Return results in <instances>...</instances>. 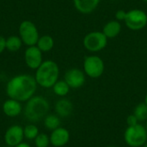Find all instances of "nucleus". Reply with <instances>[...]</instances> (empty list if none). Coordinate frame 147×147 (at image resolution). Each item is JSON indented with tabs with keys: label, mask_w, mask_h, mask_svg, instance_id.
Masks as SVG:
<instances>
[{
	"label": "nucleus",
	"mask_w": 147,
	"mask_h": 147,
	"mask_svg": "<svg viewBox=\"0 0 147 147\" xmlns=\"http://www.w3.org/2000/svg\"><path fill=\"white\" fill-rule=\"evenodd\" d=\"M37 85L34 77L28 74H20L9 80L5 91L9 98L26 102L34 96Z\"/></svg>",
	"instance_id": "obj_1"
},
{
	"label": "nucleus",
	"mask_w": 147,
	"mask_h": 147,
	"mask_svg": "<svg viewBox=\"0 0 147 147\" xmlns=\"http://www.w3.org/2000/svg\"><path fill=\"white\" fill-rule=\"evenodd\" d=\"M50 109L48 101L41 96H34L26 102L23 109L25 118L34 123L44 119Z\"/></svg>",
	"instance_id": "obj_2"
},
{
	"label": "nucleus",
	"mask_w": 147,
	"mask_h": 147,
	"mask_svg": "<svg viewBox=\"0 0 147 147\" xmlns=\"http://www.w3.org/2000/svg\"><path fill=\"white\" fill-rule=\"evenodd\" d=\"M59 68L56 62L46 60L36 69L34 78L38 85L42 88H53L54 84L59 80Z\"/></svg>",
	"instance_id": "obj_3"
},
{
	"label": "nucleus",
	"mask_w": 147,
	"mask_h": 147,
	"mask_svg": "<svg viewBox=\"0 0 147 147\" xmlns=\"http://www.w3.org/2000/svg\"><path fill=\"white\" fill-rule=\"evenodd\" d=\"M124 140L130 147H142L147 142L146 126L137 124L127 127L124 133Z\"/></svg>",
	"instance_id": "obj_4"
},
{
	"label": "nucleus",
	"mask_w": 147,
	"mask_h": 147,
	"mask_svg": "<svg viewBox=\"0 0 147 147\" xmlns=\"http://www.w3.org/2000/svg\"><path fill=\"white\" fill-rule=\"evenodd\" d=\"M84 47L91 53H97L103 50L108 45V38L101 31L88 33L83 40Z\"/></svg>",
	"instance_id": "obj_5"
},
{
	"label": "nucleus",
	"mask_w": 147,
	"mask_h": 147,
	"mask_svg": "<svg viewBox=\"0 0 147 147\" xmlns=\"http://www.w3.org/2000/svg\"><path fill=\"white\" fill-rule=\"evenodd\" d=\"M19 34L23 44L28 47L35 46L40 38L35 24L31 21H23L19 26Z\"/></svg>",
	"instance_id": "obj_6"
},
{
	"label": "nucleus",
	"mask_w": 147,
	"mask_h": 147,
	"mask_svg": "<svg viewBox=\"0 0 147 147\" xmlns=\"http://www.w3.org/2000/svg\"><path fill=\"white\" fill-rule=\"evenodd\" d=\"M84 71L85 75L91 78H100L105 70L104 61L96 55L87 56L84 60Z\"/></svg>",
	"instance_id": "obj_7"
},
{
	"label": "nucleus",
	"mask_w": 147,
	"mask_h": 147,
	"mask_svg": "<svg viewBox=\"0 0 147 147\" xmlns=\"http://www.w3.org/2000/svg\"><path fill=\"white\" fill-rule=\"evenodd\" d=\"M127 28L133 31H139L145 28L147 25V14L142 9H134L127 11L124 21Z\"/></svg>",
	"instance_id": "obj_8"
},
{
	"label": "nucleus",
	"mask_w": 147,
	"mask_h": 147,
	"mask_svg": "<svg viewBox=\"0 0 147 147\" xmlns=\"http://www.w3.org/2000/svg\"><path fill=\"white\" fill-rule=\"evenodd\" d=\"M24 140L23 127L20 125H12L9 127L3 135V140L6 146H16Z\"/></svg>",
	"instance_id": "obj_9"
},
{
	"label": "nucleus",
	"mask_w": 147,
	"mask_h": 147,
	"mask_svg": "<svg viewBox=\"0 0 147 147\" xmlns=\"http://www.w3.org/2000/svg\"><path fill=\"white\" fill-rule=\"evenodd\" d=\"M64 80L71 89H79L85 84V73L78 68H71L65 73Z\"/></svg>",
	"instance_id": "obj_10"
},
{
	"label": "nucleus",
	"mask_w": 147,
	"mask_h": 147,
	"mask_svg": "<svg viewBox=\"0 0 147 147\" xmlns=\"http://www.w3.org/2000/svg\"><path fill=\"white\" fill-rule=\"evenodd\" d=\"M24 59L27 66L32 70H36L43 62L42 52L36 47H28L24 53Z\"/></svg>",
	"instance_id": "obj_11"
},
{
	"label": "nucleus",
	"mask_w": 147,
	"mask_h": 147,
	"mask_svg": "<svg viewBox=\"0 0 147 147\" xmlns=\"http://www.w3.org/2000/svg\"><path fill=\"white\" fill-rule=\"evenodd\" d=\"M50 144L54 147H63L70 140V132L65 127H58L52 131L50 136Z\"/></svg>",
	"instance_id": "obj_12"
},
{
	"label": "nucleus",
	"mask_w": 147,
	"mask_h": 147,
	"mask_svg": "<svg viewBox=\"0 0 147 147\" xmlns=\"http://www.w3.org/2000/svg\"><path fill=\"white\" fill-rule=\"evenodd\" d=\"M2 109H3V114L6 116L10 117V118L19 116L23 111L22 103L11 98H9L3 103Z\"/></svg>",
	"instance_id": "obj_13"
},
{
	"label": "nucleus",
	"mask_w": 147,
	"mask_h": 147,
	"mask_svg": "<svg viewBox=\"0 0 147 147\" xmlns=\"http://www.w3.org/2000/svg\"><path fill=\"white\" fill-rule=\"evenodd\" d=\"M101 0H73L76 9L81 14H90L99 5Z\"/></svg>",
	"instance_id": "obj_14"
},
{
	"label": "nucleus",
	"mask_w": 147,
	"mask_h": 147,
	"mask_svg": "<svg viewBox=\"0 0 147 147\" xmlns=\"http://www.w3.org/2000/svg\"><path fill=\"white\" fill-rule=\"evenodd\" d=\"M54 110L57 115H59V117L65 118L72 114L73 104L70 100L66 98H61L55 103Z\"/></svg>",
	"instance_id": "obj_15"
},
{
	"label": "nucleus",
	"mask_w": 147,
	"mask_h": 147,
	"mask_svg": "<svg viewBox=\"0 0 147 147\" xmlns=\"http://www.w3.org/2000/svg\"><path fill=\"white\" fill-rule=\"evenodd\" d=\"M121 31V22L117 20H112L108 22L102 28V33L108 39H113L117 37Z\"/></svg>",
	"instance_id": "obj_16"
},
{
	"label": "nucleus",
	"mask_w": 147,
	"mask_h": 147,
	"mask_svg": "<svg viewBox=\"0 0 147 147\" xmlns=\"http://www.w3.org/2000/svg\"><path fill=\"white\" fill-rule=\"evenodd\" d=\"M36 47L43 53L51 51L54 47V40L52 36L48 34L42 35L39 38Z\"/></svg>",
	"instance_id": "obj_17"
},
{
	"label": "nucleus",
	"mask_w": 147,
	"mask_h": 147,
	"mask_svg": "<svg viewBox=\"0 0 147 147\" xmlns=\"http://www.w3.org/2000/svg\"><path fill=\"white\" fill-rule=\"evenodd\" d=\"M43 124L44 127L50 131H53L56 128L59 127L61 125L60 121V117L57 115H47L44 119H43Z\"/></svg>",
	"instance_id": "obj_18"
},
{
	"label": "nucleus",
	"mask_w": 147,
	"mask_h": 147,
	"mask_svg": "<svg viewBox=\"0 0 147 147\" xmlns=\"http://www.w3.org/2000/svg\"><path fill=\"white\" fill-rule=\"evenodd\" d=\"M70 86L65 80H58L53 86V90L54 94L60 97L67 96L70 91Z\"/></svg>",
	"instance_id": "obj_19"
},
{
	"label": "nucleus",
	"mask_w": 147,
	"mask_h": 147,
	"mask_svg": "<svg viewBox=\"0 0 147 147\" xmlns=\"http://www.w3.org/2000/svg\"><path fill=\"white\" fill-rule=\"evenodd\" d=\"M22 41L20 36L12 35L6 39V49L9 52H17L22 47Z\"/></svg>",
	"instance_id": "obj_20"
},
{
	"label": "nucleus",
	"mask_w": 147,
	"mask_h": 147,
	"mask_svg": "<svg viewBox=\"0 0 147 147\" xmlns=\"http://www.w3.org/2000/svg\"><path fill=\"white\" fill-rule=\"evenodd\" d=\"M24 139L28 140H34L40 134L39 128L33 123H29L23 127Z\"/></svg>",
	"instance_id": "obj_21"
},
{
	"label": "nucleus",
	"mask_w": 147,
	"mask_h": 147,
	"mask_svg": "<svg viewBox=\"0 0 147 147\" xmlns=\"http://www.w3.org/2000/svg\"><path fill=\"white\" fill-rule=\"evenodd\" d=\"M134 115L137 117L139 121H147V106L145 102L139 103L134 110Z\"/></svg>",
	"instance_id": "obj_22"
},
{
	"label": "nucleus",
	"mask_w": 147,
	"mask_h": 147,
	"mask_svg": "<svg viewBox=\"0 0 147 147\" xmlns=\"http://www.w3.org/2000/svg\"><path fill=\"white\" fill-rule=\"evenodd\" d=\"M34 141L35 147H48L50 145V138L44 133L39 134Z\"/></svg>",
	"instance_id": "obj_23"
},
{
	"label": "nucleus",
	"mask_w": 147,
	"mask_h": 147,
	"mask_svg": "<svg viewBox=\"0 0 147 147\" xmlns=\"http://www.w3.org/2000/svg\"><path fill=\"white\" fill-rule=\"evenodd\" d=\"M139 122H140L139 120L137 119V117H136L134 114L128 115L127 118V127L135 126V125L139 124Z\"/></svg>",
	"instance_id": "obj_24"
},
{
	"label": "nucleus",
	"mask_w": 147,
	"mask_h": 147,
	"mask_svg": "<svg viewBox=\"0 0 147 147\" xmlns=\"http://www.w3.org/2000/svg\"><path fill=\"white\" fill-rule=\"evenodd\" d=\"M127 16V11H125L124 9H119L116 11L115 13V20L121 22V21H125Z\"/></svg>",
	"instance_id": "obj_25"
},
{
	"label": "nucleus",
	"mask_w": 147,
	"mask_h": 147,
	"mask_svg": "<svg viewBox=\"0 0 147 147\" xmlns=\"http://www.w3.org/2000/svg\"><path fill=\"white\" fill-rule=\"evenodd\" d=\"M6 49V39L0 35V53H2Z\"/></svg>",
	"instance_id": "obj_26"
},
{
	"label": "nucleus",
	"mask_w": 147,
	"mask_h": 147,
	"mask_svg": "<svg viewBox=\"0 0 147 147\" xmlns=\"http://www.w3.org/2000/svg\"><path fill=\"white\" fill-rule=\"evenodd\" d=\"M14 147H31L30 146V145L28 144V143H27V142H21L20 144H18V145H16V146Z\"/></svg>",
	"instance_id": "obj_27"
},
{
	"label": "nucleus",
	"mask_w": 147,
	"mask_h": 147,
	"mask_svg": "<svg viewBox=\"0 0 147 147\" xmlns=\"http://www.w3.org/2000/svg\"><path fill=\"white\" fill-rule=\"evenodd\" d=\"M144 102L146 103V105L147 106V94L146 95V96H145V101H144Z\"/></svg>",
	"instance_id": "obj_28"
},
{
	"label": "nucleus",
	"mask_w": 147,
	"mask_h": 147,
	"mask_svg": "<svg viewBox=\"0 0 147 147\" xmlns=\"http://www.w3.org/2000/svg\"><path fill=\"white\" fill-rule=\"evenodd\" d=\"M142 147H147V142L146 143V144H145V145H144V146H143Z\"/></svg>",
	"instance_id": "obj_29"
},
{
	"label": "nucleus",
	"mask_w": 147,
	"mask_h": 147,
	"mask_svg": "<svg viewBox=\"0 0 147 147\" xmlns=\"http://www.w3.org/2000/svg\"><path fill=\"white\" fill-rule=\"evenodd\" d=\"M146 131H147V121H146Z\"/></svg>",
	"instance_id": "obj_30"
},
{
	"label": "nucleus",
	"mask_w": 147,
	"mask_h": 147,
	"mask_svg": "<svg viewBox=\"0 0 147 147\" xmlns=\"http://www.w3.org/2000/svg\"><path fill=\"white\" fill-rule=\"evenodd\" d=\"M143 1H144L145 3H147V0H143Z\"/></svg>",
	"instance_id": "obj_31"
},
{
	"label": "nucleus",
	"mask_w": 147,
	"mask_h": 147,
	"mask_svg": "<svg viewBox=\"0 0 147 147\" xmlns=\"http://www.w3.org/2000/svg\"><path fill=\"white\" fill-rule=\"evenodd\" d=\"M108 147H115V146H108Z\"/></svg>",
	"instance_id": "obj_32"
},
{
	"label": "nucleus",
	"mask_w": 147,
	"mask_h": 147,
	"mask_svg": "<svg viewBox=\"0 0 147 147\" xmlns=\"http://www.w3.org/2000/svg\"><path fill=\"white\" fill-rule=\"evenodd\" d=\"M6 147H10V146H6Z\"/></svg>",
	"instance_id": "obj_33"
}]
</instances>
